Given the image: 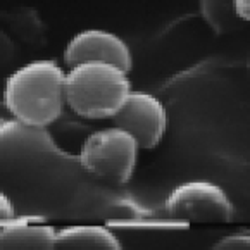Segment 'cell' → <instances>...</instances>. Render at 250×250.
Masks as SVG:
<instances>
[{
  "instance_id": "obj_1",
  "label": "cell",
  "mask_w": 250,
  "mask_h": 250,
  "mask_svg": "<svg viewBox=\"0 0 250 250\" xmlns=\"http://www.w3.org/2000/svg\"><path fill=\"white\" fill-rule=\"evenodd\" d=\"M64 73L52 59H35L7 76L2 88V104L12 119L24 125L48 128L62 114Z\"/></svg>"
},
{
  "instance_id": "obj_2",
  "label": "cell",
  "mask_w": 250,
  "mask_h": 250,
  "mask_svg": "<svg viewBox=\"0 0 250 250\" xmlns=\"http://www.w3.org/2000/svg\"><path fill=\"white\" fill-rule=\"evenodd\" d=\"M128 71L104 61H85L64 73L66 107L85 119H110L131 92Z\"/></svg>"
},
{
  "instance_id": "obj_3",
  "label": "cell",
  "mask_w": 250,
  "mask_h": 250,
  "mask_svg": "<svg viewBox=\"0 0 250 250\" xmlns=\"http://www.w3.org/2000/svg\"><path fill=\"white\" fill-rule=\"evenodd\" d=\"M140 150L128 131L110 125L86 136L80 150V164L100 180L126 185L135 174Z\"/></svg>"
},
{
  "instance_id": "obj_4",
  "label": "cell",
  "mask_w": 250,
  "mask_h": 250,
  "mask_svg": "<svg viewBox=\"0 0 250 250\" xmlns=\"http://www.w3.org/2000/svg\"><path fill=\"white\" fill-rule=\"evenodd\" d=\"M169 217L190 223H229L235 206L219 185L207 180H190L171 190L166 200Z\"/></svg>"
},
{
  "instance_id": "obj_5",
  "label": "cell",
  "mask_w": 250,
  "mask_h": 250,
  "mask_svg": "<svg viewBox=\"0 0 250 250\" xmlns=\"http://www.w3.org/2000/svg\"><path fill=\"white\" fill-rule=\"evenodd\" d=\"M59 155V147L47 128L24 125L12 118L0 121V167L33 166Z\"/></svg>"
},
{
  "instance_id": "obj_6",
  "label": "cell",
  "mask_w": 250,
  "mask_h": 250,
  "mask_svg": "<svg viewBox=\"0 0 250 250\" xmlns=\"http://www.w3.org/2000/svg\"><path fill=\"white\" fill-rule=\"evenodd\" d=\"M110 121L128 131L140 148H154L164 138L169 119L157 97L144 90H131Z\"/></svg>"
},
{
  "instance_id": "obj_7",
  "label": "cell",
  "mask_w": 250,
  "mask_h": 250,
  "mask_svg": "<svg viewBox=\"0 0 250 250\" xmlns=\"http://www.w3.org/2000/svg\"><path fill=\"white\" fill-rule=\"evenodd\" d=\"M67 67L85 61H104L129 71L133 66V54L125 38L102 28H88L78 31L67 40L62 52Z\"/></svg>"
},
{
  "instance_id": "obj_8",
  "label": "cell",
  "mask_w": 250,
  "mask_h": 250,
  "mask_svg": "<svg viewBox=\"0 0 250 250\" xmlns=\"http://www.w3.org/2000/svg\"><path fill=\"white\" fill-rule=\"evenodd\" d=\"M55 249H123L112 229L100 225H74L55 231Z\"/></svg>"
},
{
  "instance_id": "obj_9",
  "label": "cell",
  "mask_w": 250,
  "mask_h": 250,
  "mask_svg": "<svg viewBox=\"0 0 250 250\" xmlns=\"http://www.w3.org/2000/svg\"><path fill=\"white\" fill-rule=\"evenodd\" d=\"M55 231L38 223H9L0 226V249H54Z\"/></svg>"
},
{
  "instance_id": "obj_10",
  "label": "cell",
  "mask_w": 250,
  "mask_h": 250,
  "mask_svg": "<svg viewBox=\"0 0 250 250\" xmlns=\"http://www.w3.org/2000/svg\"><path fill=\"white\" fill-rule=\"evenodd\" d=\"M200 16L216 33H228L238 24L233 11V0H199Z\"/></svg>"
},
{
  "instance_id": "obj_11",
  "label": "cell",
  "mask_w": 250,
  "mask_h": 250,
  "mask_svg": "<svg viewBox=\"0 0 250 250\" xmlns=\"http://www.w3.org/2000/svg\"><path fill=\"white\" fill-rule=\"evenodd\" d=\"M250 247V236L245 231H236V233H229V235L219 238L216 243L212 245V249L217 250H245Z\"/></svg>"
},
{
  "instance_id": "obj_12",
  "label": "cell",
  "mask_w": 250,
  "mask_h": 250,
  "mask_svg": "<svg viewBox=\"0 0 250 250\" xmlns=\"http://www.w3.org/2000/svg\"><path fill=\"white\" fill-rule=\"evenodd\" d=\"M14 216H16L14 204L11 202V199L5 195L4 191L0 190V223H4V221H11Z\"/></svg>"
},
{
  "instance_id": "obj_13",
  "label": "cell",
  "mask_w": 250,
  "mask_h": 250,
  "mask_svg": "<svg viewBox=\"0 0 250 250\" xmlns=\"http://www.w3.org/2000/svg\"><path fill=\"white\" fill-rule=\"evenodd\" d=\"M233 11L240 22L250 19V0H233Z\"/></svg>"
},
{
  "instance_id": "obj_14",
  "label": "cell",
  "mask_w": 250,
  "mask_h": 250,
  "mask_svg": "<svg viewBox=\"0 0 250 250\" xmlns=\"http://www.w3.org/2000/svg\"><path fill=\"white\" fill-rule=\"evenodd\" d=\"M2 119H4V118H2V116H0V121H2Z\"/></svg>"
}]
</instances>
